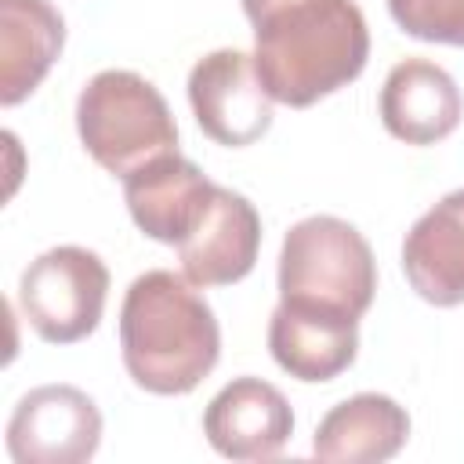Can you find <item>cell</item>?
Masks as SVG:
<instances>
[{"instance_id":"obj_1","label":"cell","mask_w":464,"mask_h":464,"mask_svg":"<svg viewBox=\"0 0 464 464\" xmlns=\"http://www.w3.org/2000/svg\"><path fill=\"white\" fill-rule=\"evenodd\" d=\"M120 348L130 381L152 395H188L221 355L214 308L196 283L152 268L127 286L120 308Z\"/></svg>"},{"instance_id":"obj_2","label":"cell","mask_w":464,"mask_h":464,"mask_svg":"<svg viewBox=\"0 0 464 464\" xmlns=\"http://www.w3.org/2000/svg\"><path fill=\"white\" fill-rule=\"evenodd\" d=\"M370 58L355 0H294L254 25V65L272 102L308 109L352 83Z\"/></svg>"},{"instance_id":"obj_3","label":"cell","mask_w":464,"mask_h":464,"mask_svg":"<svg viewBox=\"0 0 464 464\" xmlns=\"http://www.w3.org/2000/svg\"><path fill=\"white\" fill-rule=\"evenodd\" d=\"M377 261L362 232L334 214L297 221L279 250V301L362 319L373 304Z\"/></svg>"},{"instance_id":"obj_4","label":"cell","mask_w":464,"mask_h":464,"mask_svg":"<svg viewBox=\"0 0 464 464\" xmlns=\"http://www.w3.org/2000/svg\"><path fill=\"white\" fill-rule=\"evenodd\" d=\"M76 130L98 167L116 178L178 152L167 98L130 69H105L76 98Z\"/></svg>"},{"instance_id":"obj_5","label":"cell","mask_w":464,"mask_h":464,"mask_svg":"<svg viewBox=\"0 0 464 464\" xmlns=\"http://www.w3.org/2000/svg\"><path fill=\"white\" fill-rule=\"evenodd\" d=\"M109 268L87 246H54L29 261L18 283V304L47 344H76L102 323Z\"/></svg>"},{"instance_id":"obj_6","label":"cell","mask_w":464,"mask_h":464,"mask_svg":"<svg viewBox=\"0 0 464 464\" xmlns=\"http://www.w3.org/2000/svg\"><path fill=\"white\" fill-rule=\"evenodd\" d=\"M188 105L207 138L228 149L254 145L272 127V94L257 76L254 54L221 47L188 72Z\"/></svg>"},{"instance_id":"obj_7","label":"cell","mask_w":464,"mask_h":464,"mask_svg":"<svg viewBox=\"0 0 464 464\" xmlns=\"http://www.w3.org/2000/svg\"><path fill=\"white\" fill-rule=\"evenodd\" d=\"M102 413L72 384H44L18 399L7 420V453L18 464H83L98 453Z\"/></svg>"},{"instance_id":"obj_8","label":"cell","mask_w":464,"mask_h":464,"mask_svg":"<svg viewBox=\"0 0 464 464\" xmlns=\"http://www.w3.org/2000/svg\"><path fill=\"white\" fill-rule=\"evenodd\" d=\"M261 246V218L254 203L214 185L196 228L178 243L181 272L196 286H228L250 276Z\"/></svg>"},{"instance_id":"obj_9","label":"cell","mask_w":464,"mask_h":464,"mask_svg":"<svg viewBox=\"0 0 464 464\" xmlns=\"http://www.w3.org/2000/svg\"><path fill=\"white\" fill-rule=\"evenodd\" d=\"M294 431L286 395L261 377L228 381L203 413L207 442L228 460H272Z\"/></svg>"},{"instance_id":"obj_10","label":"cell","mask_w":464,"mask_h":464,"mask_svg":"<svg viewBox=\"0 0 464 464\" xmlns=\"http://www.w3.org/2000/svg\"><path fill=\"white\" fill-rule=\"evenodd\" d=\"M214 181L185 156L170 152L123 178V199L134 225L167 246H178L199 221Z\"/></svg>"},{"instance_id":"obj_11","label":"cell","mask_w":464,"mask_h":464,"mask_svg":"<svg viewBox=\"0 0 464 464\" xmlns=\"http://www.w3.org/2000/svg\"><path fill=\"white\" fill-rule=\"evenodd\" d=\"M460 112L464 102L453 76L428 58L399 62L381 87V120L388 134L406 145L442 141L457 130Z\"/></svg>"},{"instance_id":"obj_12","label":"cell","mask_w":464,"mask_h":464,"mask_svg":"<svg viewBox=\"0 0 464 464\" xmlns=\"http://www.w3.org/2000/svg\"><path fill=\"white\" fill-rule=\"evenodd\" d=\"M402 272L428 304H464V188L413 221L402 243Z\"/></svg>"},{"instance_id":"obj_13","label":"cell","mask_w":464,"mask_h":464,"mask_svg":"<svg viewBox=\"0 0 464 464\" xmlns=\"http://www.w3.org/2000/svg\"><path fill=\"white\" fill-rule=\"evenodd\" d=\"M268 352L297 381H308V384L334 381L355 362L359 319L308 312L279 301L268 323Z\"/></svg>"},{"instance_id":"obj_14","label":"cell","mask_w":464,"mask_h":464,"mask_svg":"<svg viewBox=\"0 0 464 464\" xmlns=\"http://www.w3.org/2000/svg\"><path fill=\"white\" fill-rule=\"evenodd\" d=\"M410 439L406 410L377 392L337 402L315 428L312 453L334 464H381L392 460Z\"/></svg>"},{"instance_id":"obj_15","label":"cell","mask_w":464,"mask_h":464,"mask_svg":"<svg viewBox=\"0 0 464 464\" xmlns=\"http://www.w3.org/2000/svg\"><path fill=\"white\" fill-rule=\"evenodd\" d=\"M65 22L47 0H0V105H18L51 72Z\"/></svg>"},{"instance_id":"obj_16","label":"cell","mask_w":464,"mask_h":464,"mask_svg":"<svg viewBox=\"0 0 464 464\" xmlns=\"http://www.w3.org/2000/svg\"><path fill=\"white\" fill-rule=\"evenodd\" d=\"M388 11L413 40L464 47V0H388Z\"/></svg>"},{"instance_id":"obj_17","label":"cell","mask_w":464,"mask_h":464,"mask_svg":"<svg viewBox=\"0 0 464 464\" xmlns=\"http://www.w3.org/2000/svg\"><path fill=\"white\" fill-rule=\"evenodd\" d=\"M286 4H294V0H243V14L250 18V25H257L265 14H272V11L286 7Z\"/></svg>"}]
</instances>
